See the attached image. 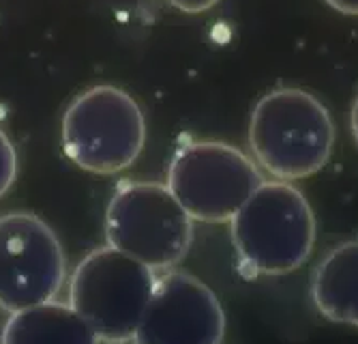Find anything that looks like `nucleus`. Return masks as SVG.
I'll use <instances>...</instances> for the list:
<instances>
[{"mask_svg":"<svg viewBox=\"0 0 358 344\" xmlns=\"http://www.w3.org/2000/svg\"><path fill=\"white\" fill-rule=\"evenodd\" d=\"M311 301L331 323L358 329V239H348L315 265Z\"/></svg>","mask_w":358,"mask_h":344,"instance_id":"9","label":"nucleus"},{"mask_svg":"<svg viewBox=\"0 0 358 344\" xmlns=\"http://www.w3.org/2000/svg\"><path fill=\"white\" fill-rule=\"evenodd\" d=\"M64 155L92 174H116L134 166L146 144V121L138 102L112 84H96L64 110Z\"/></svg>","mask_w":358,"mask_h":344,"instance_id":"3","label":"nucleus"},{"mask_svg":"<svg viewBox=\"0 0 358 344\" xmlns=\"http://www.w3.org/2000/svg\"><path fill=\"white\" fill-rule=\"evenodd\" d=\"M64 277V252L50 224L26 211L0 215V308L11 315L54 301Z\"/></svg>","mask_w":358,"mask_h":344,"instance_id":"7","label":"nucleus"},{"mask_svg":"<svg viewBox=\"0 0 358 344\" xmlns=\"http://www.w3.org/2000/svg\"><path fill=\"white\" fill-rule=\"evenodd\" d=\"M166 5L182 11V13H191V15H198V13H204L208 9H213L219 0H164Z\"/></svg>","mask_w":358,"mask_h":344,"instance_id":"12","label":"nucleus"},{"mask_svg":"<svg viewBox=\"0 0 358 344\" xmlns=\"http://www.w3.org/2000/svg\"><path fill=\"white\" fill-rule=\"evenodd\" d=\"M247 138L255 164L273 179L292 183L327 166L335 146V123L309 90L285 86L255 104Z\"/></svg>","mask_w":358,"mask_h":344,"instance_id":"1","label":"nucleus"},{"mask_svg":"<svg viewBox=\"0 0 358 344\" xmlns=\"http://www.w3.org/2000/svg\"><path fill=\"white\" fill-rule=\"evenodd\" d=\"M315 215L305 194L287 181H262L230 220L241 265L253 275L301 269L315 245Z\"/></svg>","mask_w":358,"mask_h":344,"instance_id":"2","label":"nucleus"},{"mask_svg":"<svg viewBox=\"0 0 358 344\" xmlns=\"http://www.w3.org/2000/svg\"><path fill=\"white\" fill-rule=\"evenodd\" d=\"M17 179V151L11 138L0 130V198H3Z\"/></svg>","mask_w":358,"mask_h":344,"instance_id":"11","label":"nucleus"},{"mask_svg":"<svg viewBox=\"0 0 358 344\" xmlns=\"http://www.w3.org/2000/svg\"><path fill=\"white\" fill-rule=\"evenodd\" d=\"M264 181L255 160L219 140L182 144L170 162L166 185L193 222L223 224Z\"/></svg>","mask_w":358,"mask_h":344,"instance_id":"6","label":"nucleus"},{"mask_svg":"<svg viewBox=\"0 0 358 344\" xmlns=\"http://www.w3.org/2000/svg\"><path fill=\"white\" fill-rule=\"evenodd\" d=\"M0 344H101L69 303L45 301L11 312Z\"/></svg>","mask_w":358,"mask_h":344,"instance_id":"10","label":"nucleus"},{"mask_svg":"<svg viewBox=\"0 0 358 344\" xmlns=\"http://www.w3.org/2000/svg\"><path fill=\"white\" fill-rule=\"evenodd\" d=\"M331 9L343 15H358V0H324Z\"/></svg>","mask_w":358,"mask_h":344,"instance_id":"13","label":"nucleus"},{"mask_svg":"<svg viewBox=\"0 0 358 344\" xmlns=\"http://www.w3.org/2000/svg\"><path fill=\"white\" fill-rule=\"evenodd\" d=\"M225 312L215 291L187 271L168 269L134 336V344H221Z\"/></svg>","mask_w":358,"mask_h":344,"instance_id":"8","label":"nucleus"},{"mask_svg":"<svg viewBox=\"0 0 358 344\" xmlns=\"http://www.w3.org/2000/svg\"><path fill=\"white\" fill-rule=\"evenodd\" d=\"M350 132H352V138L358 146V92H356L352 108H350Z\"/></svg>","mask_w":358,"mask_h":344,"instance_id":"14","label":"nucleus"},{"mask_svg":"<svg viewBox=\"0 0 358 344\" xmlns=\"http://www.w3.org/2000/svg\"><path fill=\"white\" fill-rule=\"evenodd\" d=\"M157 284L150 267L106 245L86 254L69 280V305L101 342H134Z\"/></svg>","mask_w":358,"mask_h":344,"instance_id":"4","label":"nucleus"},{"mask_svg":"<svg viewBox=\"0 0 358 344\" xmlns=\"http://www.w3.org/2000/svg\"><path fill=\"white\" fill-rule=\"evenodd\" d=\"M106 239L152 271H168L189 254L193 217L166 183L127 181L106 209Z\"/></svg>","mask_w":358,"mask_h":344,"instance_id":"5","label":"nucleus"}]
</instances>
